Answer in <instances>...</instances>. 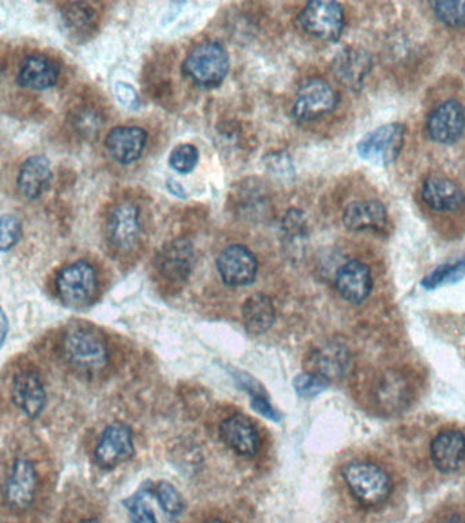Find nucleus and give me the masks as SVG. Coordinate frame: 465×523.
I'll list each match as a JSON object with an SVG mask.
<instances>
[{"mask_svg":"<svg viewBox=\"0 0 465 523\" xmlns=\"http://www.w3.org/2000/svg\"><path fill=\"white\" fill-rule=\"evenodd\" d=\"M438 20L449 28H465V0H438L430 3Z\"/></svg>","mask_w":465,"mask_h":523,"instance_id":"obj_29","label":"nucleus"},{"mask_svg":"<svg viewBox=\"0 0 465 523\" xmlns=\"http://www.w3.org/2000/svg\"><path fill=\"white\" fill-rule=\"evenodd\" d=\"M37 492V472L29 459L20 458L14 462L5 485L7 506L15 511L28 509Z\"/></svg>","mask_w":465,"mask_h":523,"instance_id":"obj_12","label":"nucleus"},{"mask_svg":"<svg viewBox=\"0 0 465 523\" xmlns=\"http://www.w3.org/2000/svg\"><path fill=\"white\" fill-rule=\"evenodd\" d=\"M229 55L219 43H203L184 62V73L200 88H217L229 73Z\"/></svg>","mask_w":465,"mask_h":523,"instance_id":"obj_3","label":"nucleus"},{"mask_svg":"<svg viewBox=\"0 0 465 523\" xmlns=\"http://www.w3.org/2000/svg\"><path fill=\"white\" fill-rule=\"evenodd\" d=\"M445 523H465V522L460 517H452L451 519H449V521H446Z\"/></svg>","mask_w":465,"mask_h":523,"instance_id":"obj_39","label":"nucleus"},{"mask_svg":"<svg viewBox=\"0 0 465 523\" xmlns=\"http://www.w3.org/2000/svg\"><path fill=\"white\" fill-rule=\"evenodd\" d=\"M243 321L249 333L255 336L270 330L275 321V307L270 297L263 293L249 297L243 307Z\"/></svg>","mask_w":465,"mask_h":523,"instance_id":"obj_26","label":"nucleus"},{"mask_svg":"<svg viewBox=\"0 0 465 523\" xmlns=\"http://www.w3.org/2000/svg\"><path fill=\"white\" fill-rule=\"evenodd\" d=\"M134 436L127 425H109L98 439L94 458L102 469H115L134 455Z\"/></svg>","mask_w":465,"mask_h":523,"instance_id":"obj_8","label":"nucleus"},{"mask_svg":"<svg viewBox=\"0 0 465 523\" xmlns=\"http://www.w3.org/2000/svg\"><path fill=\"white\" fill-rule=\"evenodd\" d=\"M221 438L230 449L244 457H253L260 449L259 432L245 416L236 415L223 421Z\"/></svg>","mask_w":465,"mask_h":523,"instance_id":"obj_23","label":"nucleus"},{"mask_svg":"<svg viewBox=\"0 0 465 523\" xmlns=\"http://www.w3.org/2000/svg\"><path fill=\"white\" fill-rule=\"evenodd\" d=\"M309 35L324 41H336L344 29L343 7L336 2H310L298 17Z\"/></svg>","mask_w":465,"mask_h":523,"instance_id":"obj_6","label":"nucleus"},{"mask_svg":"<svg viewBox=\"0 0 465 523\" xmlns=\"http://www.w3.org/2000/svg\"><path fill=\"white\" fill-rule=\"evenodd\" d=\"M412 390L408 380L396 371L381 375L374 390V398L381 412L396 415L410 405Z\"/></svg>","mask_w":465,"mask_h":523,"instance_id":"obj_16","label":"nucleus"},{"mask_svg":"<svg viewBox=\"0 0 465 523\" xmlns=\"http://www.w3.org/2000/svg\"><path fill=\"white\" fill-rule=\"evenodd\" d=\"M62 353L68 366L85 375L100 374L109 360L104 336L96 327L85 323L67 327L62 338Z\"/></svg>","mask_w":465,"mask_h":523,"instance_id":"obj_1","label":"nucleus"},{"mask_svg":"<svg viewBox=\"0 0 465 523\" xmlns=\"http://www.w3.org/2000/svg\"><path fill=\"white\" fill-rule=\"evenodd\" d=\"M22 237V224L15 216L0 217V252L13 250Z\"/></svg>","mask_w":465,"mask_h":523,"instance_id":"obj_32","label":"nucleus"},{"mask_svg":"<svg viewBox=\"0 0 465 523\" xmlns=\"http://www.w3.org/2000/svg\"><path fill=\"white\" fill-rule=\"evenodd\" d=\"M343 224L354 232L383 231L388 224L387 209L378 201L350 203L344 210Z\"/></svg>","mask_w":465,"mask_h":523,"instance_id":"obj_24","label":"nucleus"},{"mask_svg":"<svg viewBox=\"0 0 465 523\" xmlns=\"http://www.w3.org/2000/svg\"><path fill=\"white\" fill-rule=\"evenodd\" d=\"M427 134L440 145H453L460 141L465 130V109L456 100L438 105L427 119Z\"/></svg>","mask_w":465,"mask_h":523,"instance_id":"obj_9","label":"nucleus"},{"mask_svg":"<svg viewBox=\"0 0 465 523\" xmlns=\"http://www.w3.org/2000/svg\"><path fill=\"white\" fill-rule=\"evenodd\" d=\"M62 20L71 35H89L97 24L96 10L89 3H67L63 6Z\"/></svg>","mask_w":465,"mask_h":523,"instance_id":"obj_27","label":"nucleus"},{"mask_svg":"<svg viewBox=\"0 0 465 523\" xmlns=\"http://www.w3.org/2000/svg\"><path fill=\"white\" fill-rule=\"evenodd\" d=\"M206 523H225V522L217 521V519H215V521H209V522H206Z\"/></svg>","mask_w":465,"mask_h":523,"instance_id":"obj_41","label":"nucleus"},{"mask_svg":"<svg viewBox=\"0 0 465 523\" xmlns=\"http://www.w3.org/2000/svg\"><path fill=\"white\" fill-rule=\"evenodd\" d=\"M81 523H98L97 521H93V519H89V521H83Z\"/></svg>","mask_w":465,"mask_h":523,"instance_id":"obj_40","label":"nucleus"},{"mask_svg":"<svg viewBox=\"0 0 465 523\" xmlns=\"http://www.w3.org/2000/svg\"><path fill=\"white\" fill-rule=\"evenodd\" d=\"M11 397L15 406L29 419H37L47 404L43 380L34 371H21L14 376Z\"/></svg>","mask_w":465,"mask_h":523,"instance_id":"obj_15","label":"nucleus"},{"mask_svg":"<svg viewBox=\"0 0 465 523\" xmlns=\"http://www.w3.org/2000/svg\"><path fill=\"white\" fill-rule=\"evenodd\" d=\"M334 70L346 88L359 90L372 70V58L362 48H346L336 56Z\"/></svg>","mask_w":465,"mask_h":523,"instance_id":"obj_22","label":"nucleus"},{"mask_svg":"<svg viewBox=\"0 0 465 523\" xmlns=\"http://www.w3.org/2000/svg\"><path fill=\"white\" fill-rule=\"evenodd\" d=\"M51 161L43 154L26 158L17 176L18 191L26 201H36L52 180Z\"/></svg>","mask_w":465,"mask_h":523,"instance_id":"obj_20","label":"nucleus"},{"mask_svg":"<svg viewBox=\"0 0 465 523\" xmlns=\"http://www.w3.org/2000/svg\"><path fill=\"white\" fill-rule=\"evenodd\" d=\"M423 202L434 212L451 213L465 203V194L453 180L433 176L423 183Z\"/></svg>","mask_w":465,"mask_h":523,"instance_id":"obj_21","label":"nucleus"},{"mask_svg":"<svg viewBox=\"0 0 465 523\" xmlns=\"http://www.w3.org/2000/svg\"><path fill=\"white\" fill-rule=\"evenodd\" d=\"M74 129L85 138L96 137L102 127L101 116L92 108L78 109L73 118Z\"/></svg>","mask_w":465,"mask_h":523,"instance_id":"obj_33","label":"nucleus"},{"mask_svg":"<svg viewBox=\"0 0 465 523\" xmlns=\"http://www.w3.org/2000/svg\"><path fill=\"white\" fill-rule=\"evenodd\" d=\"M343 477L351 495L364 506H380L391 495L388 473L370 462H351L343 469Z\"/></svg>","mask_w":465,"mask_h":523,"instance_id":"obj_2","label":"nucleus"},{"mask_svg":"<svg viewBox=\"0 0 465 523\" xmlns=\"http://www.w3.org/2000/svg\"><path fill=\"white\" fill-rule=\"evenodd\" d=\"M432 461L438 472L453 473L465 459V438L461 432L444 431L432 443Z\"/></svg>","mask_w":465,"mask_h":523,"instance_id":"obj_25","label":"nucleus"},{"mask_svg":"<svg viewBox=\"0 0 465 523\" xmlns=\"http://www.w3.org/2000/svg\"><path fill=\"white\" fill-rule=\"evenodd\" d=\"M10 323L7 314L2 307H0V349L5 345L7 334H9Z\"/></svg>","mask_w":465,"mask_h":523,"instance_id":"obj_38","label":"nucleus"},{"mask_svg":"<svg viewBox=\"0 0 465 523\" xmlns=\"http://www.w3.org/2000/svg\"><path fill=\"white\" fill-rule=\"evenodd\" d=\"M55 288L64 306L75 310L88 307L97 295L96 270L86 261L71 263L56 276Z\"/></svg>","mask_w":465,"mask_h":523,"instance_id":"obj_4","label":"nucleus"},{"mask_svg":"<svg viewBox=\"0 0 465 523\" xmlns=\"http://www.w3.org/2000/svg\"><path fill=\"white\" fill-rule=\"evenodd\" d=\"M465 277V258L453 263H446L437 267L434 272L422 281V287L427 291H433L442 287V285H452L463 280Z\"/></svg>","mask_w":465,"mask_h":523,"instance_id":"obj_28","label":"nucleus"},{"mask_svg":"<svg viewBox=\"0 0 465 523\" xmlns=\"http://www.w3.org/2000/svg\"><path fill=\"white\" fill-rule=\"evenodd\" d=\"M116 99L123 107L135 109L138 108L139 99L138 94L132 89V86L119 82L115 86Z\"/></svg>","mask_w":465,"mask_h":523,"instance_id":"obj_37","label":"nucleus"},{"mask_svg":"<svg viewBox=\"0 0 465 523\" xmlns=\"http://www.w3.org/2000/svg\"><path fill=\"white\" fill-rule=\"evenodd\" d=\"M0 74H2V67H0Z\"/></svg>","mask_w":465,"mask_h":523,"instance_id":"obj_42","label":"nucleus"},{"mask_svg":"<svg viewBox=\"0 0 465 523\" xmlns=\"http://www.w3.org/2000/svg\"><path fill=\"white\" fill-rule=\"evenodd\" d=\"M199 161V152L194 145H180L170 153V167L179 173H189L194 171Z\"/></svg>","mask_w":465,"mask_h":523,"instance_id":"obj_34","label":"nucleus"},{"mask_svg":"<svg viewBox=\"0 0 465 523\" xmlns=\"http://www.w3.org/2000/svg\"><path fill=\"white\" fill-rule=\"evenodd\" d=\"M406 129L399 123L385 124L361 139L358 154L376 165L392 164L402 153Z\"/></svg>","mask_w":465,"mask_h":523,"instance_id":"obj_5","label":"nucleus"},{"mask_svg":"<svg viewBox=\"0 0 465 523\" xmlns=\"http://www.w3.org/2000/svg\"><path fill=\"white\" fill-rule=\"evenodd\" d=\"M335 285L344 300L351 304H361L372 292V274L365 263L350 261L344 263L336 273Z\"/></svg>","mask_w":465,"mask_h":523,"instance_id":"obj_17","label":"nucleus"},{"mask_svg":"<svg viewBox=\"0 0 465 523\" xmlns=\"http://www.w3.org/2000/svg\"><path fill=\"white\" fill-rule=\"evenodd\" d=\"M128 511H130V517L132 523H157V518L150 509L149 504L145 502L142 494L132 496L130 500L124 502Z\"/></svg>","mask_w":465,"mask_h":523,"instance_id":"obj_36","label":"nucleus"},{"mask_svg":"<svg viewBox=\"0 0 465 523\" xmlns=\"http://www.w3.org/2000/svg\"><path fill=\"white\" fill-rule=\"evenodd\" d=\"M338 104V94L324 79L312 78L298 90L293 114L300 122H312L330 114Z\"/></svg>","mask_w":465,"mask_h":523,"instance_id":"obj_7","label":"nucleus"},{"mask_svg":"<svg viewBox=\"0 0 465 523\" xmlns=\"http://www.w3.org/2000/svg\"><path fill=\"white\" fill-rule=\"evenodd\" d=\"M155 498H157L162 510L169 517L176 518L183 513V498H181L179 491L172 484L165 483V481L158 484L155 487Z\"/></svg>","mask_w":465,"mask_h":523,"instance_id":"obj_31","label":"nucleus"},{"mask_svg":"<svg viewBox=\"0 0 465 523\" xmlns=\"http://www.w3.org/2000/svg\"><path fill=\"white\" fill-rule=\"evenodd\" d=\"M158 272L165 280L183 282L191 276L195 266V250L187 239L166 243L155 259Z\"/></svg>","mask_w":465,"mask_h":523,"instance_id":"obj_11","label":"nucleus"},{"mask_svg":"<svg viewBox=\"0 0 465 523\" xmlns=\"http://www.w3.org/2000/svg\"><path fill=\"white\" fill-rule=\"evenodd\" d=\"M60 67L45 55H30L18 71V85L32 92H45L58 84Z\"/></svg>","mask_w":465,"mask_h":523,"instance_id":"obj_18","label":"nucleus"},{"mask_svg":"<svg viewBox=\"0 0 465 523\" xmlns=\"http://www.w3.org/2000/svg\"><path fill=\"white\" fill-rule=\"evenodd\" d=\"M328 386H330V383L327 380L320 378L319 375L310 374V372L298 375L294 379V387H296L297 394L304 398L316 397V395L327 390Z\"/></svg>","mask_w":465,"mask_h":523,"instance_id":"obj_35","label":"nucleus"},{"mask_svg":"<svg viewBox=\"0 0 465 523\" xmlns=\"http://www.w3.org/2000/svg\"><path fill=\"white\" fill-rule=\"evenodd\" d=\"M240 380L241 385L244 389L248 391L249 395L252 398V408L259 413L260 416L267 417L268 420L279 421L281 416L277 410L274 409V406L270 404V401L267 400L264 391L260 389V386L256 385V382H253L251 378L241 375Z\"/></svg>","mask_w":465,"mask_h":523,"instance_id":"obj_30","label":"nucleus"},{"mask_svg":"<svg viewBox=\"0 0 465 523\" xmlns=\"http://www.w3.org/2000/svg\"><path fill=\"white\" fill-rule=\"evenodd\" d=\"M109 243L116 250L128 251L138 243L141 236V218L139 209L132 203L117 205L109 214L107 221Z\"/></svg>","mask_w":465,"mask_h":523,"instance_id":"obj_13","label":"nucleus"},{"mask_svg":"<svg viewBox=\"0 0 465 523\" xmlns=\"http://www.w3.org/2000/svg\"><path fill=\"white\" fill-rule=\"evenodd\" d=\"M351 366V353L342 342H324L319 348L313 349L306 360L310 374L319 375L328 383L343 378Z\"/></svg>","mask_w":465,"mask_h":523,"instance_id":"obj_10","label":"nucleus"},{"mask_svg":"<svg viewBox=\"0 0 465 523\" xmlns=\"http://www.w3.org/2000/svg\"><path fill=\"white\" fill-rule=\"evenodd\" d=\"M146 141V131L141 127H116L105 139V148L117 163L130 165L141 158Z\"/></svg>","mask_w":465,"mask_h":523,"instance_id":"obj_19","label":"nucleus"},{"mask_svg":"<svg viewBox=\"0 0 465 523\" xmlns=\"http://www.w3.org/2000/svg\"><path fill=\"white\" fill-rule=\"evenodd\" d=\"M218 272L229 287H245L255 280L257 261L244 246H230L218 258Z\"/></svg>","mask_w":465,"mask_h":523,"instance_id":"obj_14","label":"nucleus"}]
</instances>
